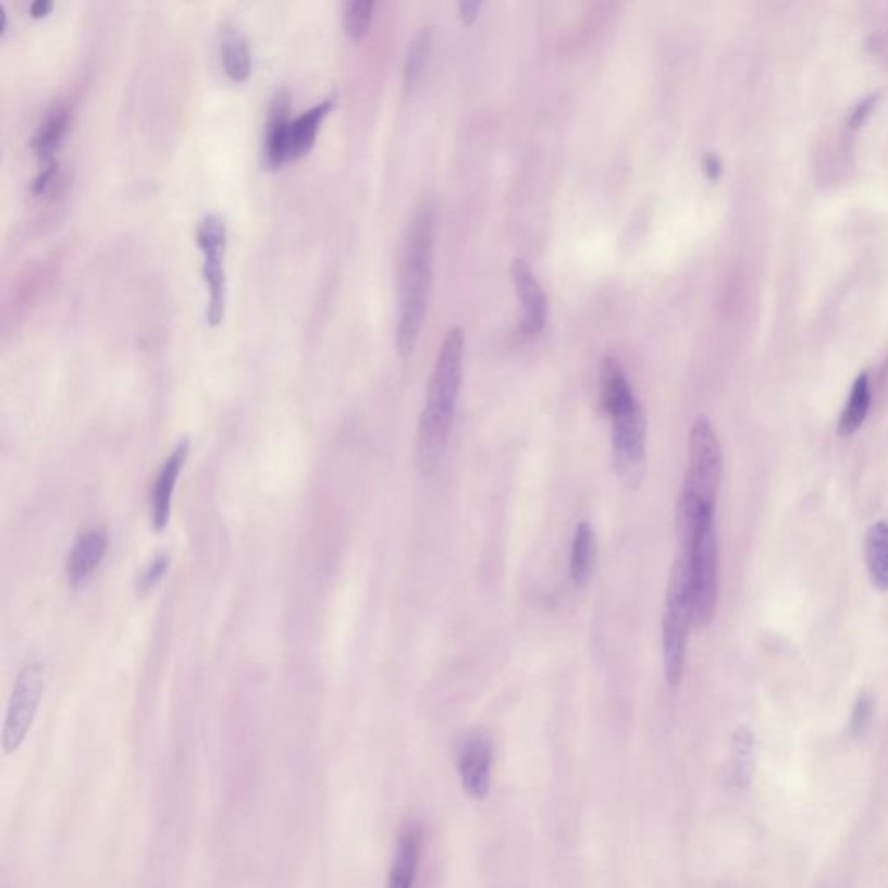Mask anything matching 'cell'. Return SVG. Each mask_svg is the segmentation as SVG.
Segmentation results:
<instances>
[{
  "instance_id": "cell-1",
  "label": "cell",
  "mask_w": 888,
  "mask_h": 888,
  "mask_svg": "<svg viewBox=\"0 0 888 888\" xmlns=\"http://www.w3.org/2000/svg\"><path fill=\"white\" fill-rule=\"evenodd\" d=\"M434 244L436 207L423 200L411 215L403 244L396 325V350L402 358L414 353L428 317Z\"/></svg>"
},
{
  "instance_id": "cell-2",
  "label": "cell",
  "mask_w": 888,
  "mask_h": 888,
  "mask_svg": "<svg viewBox=\"0 0 888 888\" xmlns=\"http://www.w3.org/2000/svg\"><path fill=\"white\" fill-rule=\"evenodd\" d=\"M466 335L464 330L452 329L441 344L440 355L429 379L428 402L420 415L415 461L423 478L436 474L443 461L453 419L457 411L461 385Z\"/></svg>"
},
{
  "instance_id": "cell-3",
  "label": "cell",
  "mask_w": 888,
  "mask_h": 888,
  "mask_svg": "<svg viewBox=\"0 0 888 888\" xmlns=\"http://www.w3.org/2000/svg\"><path fill=\"white\" fill-rule=\"evenodd\" d=\"M721 481V446L708 417L700 415L689 434V464L679 504L677 536L680 552H688L698 528L714 516Z\"/></svg>"
},
{
  "instance_id": "cell-4",
  "label": "cell",
  "mask_w": 888,
  "mask_h": 888,
  "mask_svg": "<svg viewBox=\"0 0 888 888\" xmlns=\"http://www.w3.org/2000/svg\"><path fill=\"white\" fill-rule=\"evenodd\" d=\"M692 625L691 577L689 557L680 552L671 566L670 580L666 589L665 613H663V665L666 682L670 688H679L686 666L689 627Z\"/></svg>"
},
{
  "instance_id": "cell-5",
  "label": "cell",
  "mask_w": 888,
  "mask_h": 888,
  "mask_svg": "<svg viewBox=\"0 0 888 888\" xmlns=\"http://www.w3.org/2000/svg\"><path fill=\"white\" fill-rule=\"evenodd\" d=\"M714 517L715 514L701 522L691 547L682 552L689 557L692 625L698 628L708 627L717 609L718 540Z\"/></svg>"
},
{
  "instance_id": "cell-6",
  "label": "cell",
  "mask_w": 888,
  "mask_h": 888,
  "mask_svg": "<svg viewBox=\"0 0 888 888\" xmlns=\"http://www.w3.org/2000/svg\"><path fill=\"white\" fill-rule=\"evenodd\" d=\"M197 242L203 256L201 274L206 280L207 321L210 326H218L226 312V270L224 254L227 245L226 222L221 215L207 214L197 226Z\"/></svg>"
},
{
  "instance_id": "cell-7",
  "label": "cell",
  "mask_w": 888,
  "mask_h": 888,
  "mask_svg": "<svg viewBox=\"0 0 888 888\" xmlns=\"http://www.w3.org/2000/svg\"><path fill=\"white\" fill-rule=\"evenodd\" d=\"M613 423V469L627 490H639L645 476L648 422L641 403L616 415Z\"/></svg>"
},
{
  "instance_id": "cell-8",
  "label": "cell",
  "mask_w": 888,
  "mask_h": 888,
  "mask_svg": "<svg viewBox=\"0 0 888 888\" xmlns=\"http://www.w3.org/2000/svg\"><path fill=\"white\" fill-rule=\"evenodd\" d=\"M42 694L44 666L37 662L26 663L17 674L5 712L2 730V748L5 755H14L30 735Z\"/></svg>"
},
{
  "instance_id": "cell-9",
  "label": "cell",
  "mask_w": 888,
  "mask_h": 888,
  "mask_svg": "<svg viewBox=\"0 0 888 888\" xmlns=\"http://www.w3.org/2000/svg\"><path fill=\"white\" fill-rule=\"evenodd\" d=\"M492 739L484 730L476 729L467 735L458 755L461 786L469 797L484 800L490 793L492 781Z\"/></svg>"
},
{
  "instance_id": "cell-10",
  "label": "cell",
  "mask_w": 888,
  "mask_h": 888,
  "mask_svg": "<svg viewBox=\"0 0 888 888\" xmlns=\"http://www.w3.org/2000/svg\"><path fill=\"white\" fill-rule=\"evenodd\" d=\"M514 288H516L517 300L521 306V320H519V332L522 337H534L542 332L547 321L548 303L543 292L542 285L531 271L530 264L525 259H516L510 266Z\"/></svg>"
},
{
  "instance_id": "cell-11",
  "label": "cell",
  "mask_w": 888,
  "mask_h": 888,
  "mask_svg": "<svg viewBox=\"0 0 888 888\" xmlns=\"http://www.w3.org/2000/svg\"><path fill=\"white\" fill-rule=\"evenodd\" d=\"M291 92L276 90L268 111L262 143V159L268 169H280L291 160Z\"/></svg>"
},
{
  "instance_id": "cell-12",
  "label": "cell",
  "mask_w": 888,
  "mask_h": 888,
  "mask_svg": "<svg viewBox=\"0 0 888 888\" xmlns=\"http://www.w3.org/2000/svg\"><path fill=\"white\" fill-rule=\"evenodd\" d=\"M108 548V531L104 526L96 525L78 534L73 543L69 560H66V577L72 587H81L87 578L98 569L104 559Z\"/></svg>"
},
{
  "instance_id": "cell-13",
  "label": "cell",
  "mask_w": 888,
  "mask_h": 888,
  "mask_svg": "<svg viewBox=\"0 0 888 888\" xmlns=\"http://www.w3.org/2000/svg\"><path fill=\"white\" fill-rule=\"evenodd\" d=\"M189 441H180L175 446L171 457L166 458L162 469H160L153 490H151V526L155 530L162 531L171 517L172 496H174L175 484L183 470L184 461L188 458Z\"/></svg>"
},
{
  "instance_id": "cell-14",
  "label": "cell",
  "mask_w": 888,
  "mask_h": 888,
  "mask_svg": "<svg viewBox=\"0 0 888 888\" xmlns=\"http://www.w3.org/2000/svg\"><path fill=\"white\" fill-rule=\"evenodd\" d=\"M599 394H601L603 410L609 415V419L630 410L639 403L632 387L628 384L624 368L613 356H604L599 365Z\"/></svg>"
},
{
  "instance_id": "cell-15",
  "label": "cell",
  "mask_w": 888,
  "mask_h": 888,
  "mask_svg": "<svg viewBox=\"0 0 888 888\" xmlns=\"http://www.w3.org/2000/svg\"><path fill=\"white\" fill-rule=\"evenodd\" d=\"M70 120H72V110L69 104L58 101L44 115L39 127L35 128L34 136H32V151L42 160V163L54 160L52 155L63 141L64 134L69 131Z\"/></svg>"
},
{
  "instance_id": "cell-16",
  "label": "cell",
  "mask_w": 888,
  "mask_h": 888,
  "mask_svg": "<svg viewBox=\"0 0 888 888\" xmlns=\"http://www.w3.org/2000/svg\"><path fill=\"white\" fill-rule=\"evenodd\" d=\"M222 66L233 81H245L252 72V52L247 35L235 23H224L219 30Z\"/></svg>"
},
{
  "instance_id": "cell-17",
  "label": "cell",
  "mask_w": 888,
  "mask_h": 888,
  "mask_svg": "<svg viewBox=\"0 0 888 888\" xmlns=\"http://www.w3.org/2000/svg\"><path fill=\"white\" fill-rule=\"evenodd\" d=\"M337 95L326 96V98L312 104L308 110L303 111L300 115L292 119L291 122V160L299 159L303 155L311 150L312 145L317 141L318 131H320L321 122L329 115L333 104H335Z\"/></svg>"
},
{
  "instance_id": "cell-18",
  "label": "cell",
  "mask_w": 888,
  "mask_h": 888,
  "mask_svg": "<svg viewBox=\"0 0 888 888\" xmlns=\"http://www.w3.org/2000/svg\"><path fill=\"white\" fill-rule=\"evenodd\" d=\"M420 829L410 826L402 832L397 840L396 854H394L393 867L388 875L387 888H411L414 887L415 873L419 867L420 855Z\"/></svg>"
},
{
  "instance_id": "cell-19",
  "label": "cell",
  "mask_w": 888,
  "mask_h": 888,
  "mask_svg": "<svg viewBox=\"0 0 888 888\" xmlns=\"http://www.w3.org/2000/svg\"><path fill=\"white\" fill-rule=\"evenodd\" d=\"M595 560H597V536H595L594 526L583 521L578 525L575 531V539L571 545V564L569 572L575 585L585 589L589 585L592 572H594Z\"/></svg>"
},
{
  "instance_id": "cell-20",
  "label": "cell",
  "mask_w": 888,
  "mask_h": 888,
  "mask_svg": "<svg viewBox=\"0 0 888 888\" xmlns=\"http://www.w3.org/2000/svg\"><path fill=\"white\" fill-rule=\"evenodd\" d=\"M864 559L875 589L888 592V522L869 526L864 536Z\"/></svg>"
},
{
  "instance_id": "cell-21",
  "label": "cell",
  "mask_w": 888,
  "mask_h": 888,
  "mask_svg": "<svg viewBox=\"0 0 888 888\" xmlns=\"http://www.w3.org/2000/svg\"><path fill=\"white\" fill-rule=\"evenodd\" d=\"M872 406V384L866 372L859 373L852 388H850L849 402L841 410L838 420V434L841 437L854 436L859 429L863 428L864 420L869 414Z\"/></svg>"
},
{
  "instance_id": "cell-22",
  "label": "cell",
  "mask_w": 888,
  "mask_h": 888,
  "mask_svg": "<svg viewBox=\"0 0 888 888\" xmlns=\"http://www.w3.org/2000/svg\"><path fill=\"white\" fill-rule=\"evenodd\" d=\"M753 735L747 727H739L732 747V773L730 779L738 788H743L752 779Z\"/></svg>"
},
{
  "instance_id": "cell-23",
  "label": "cell",
  "mask_w": 888,
  "mask_h": 888,
  "mask_svg": "<svg viewBox=\"0 0 888 888\" xmlns=\"http://www.w3.org/2000/svg\"><path fill=\"white\" fill-rule=\"evenodd\" d=\"M432 42V26H422L414 39L410 40L408 51H406L405 61V84L408 87L415 86V82L419 81L422 75L423 66L428 61L429 51H431Z\"/></svg>"
},
{
  "instance_id": "cell-24",
  "label": "cell",
  "mask_w": 888,
  "mask_h": 888,
  "mask_svg": "<svg viewBox=\"0 0 888 888\" xmlns=\"http://www.w3.org/2000/svg\"><path fill=\"white\" fill-rule=\"evenodd\" d=\"M373 0H349L344 4L342 22L344 30L353 40H361L370 32L373 20Z\"/></svg>"
},
{
  "instance_id": "cell-25",
  "label": "cell",
  "mask_w": 888,
  "mask_h": 888,
  "mask_svg": "<svg viewBox=\"0 0 888 888\" xmlns=\"http://www.w3.org/2000/svg\"><path fill=\"white\" fill-rule=\"evenodd\" d=\"M873 715H875V698L872 692L864 689L859 692L854 701L852 717H850V736L855 739L863 738L872 726Z\"/></svg>"
},
{
  "instance_id": "cell-26",
  "label": "cell",
  "mask_w": 888,
  "mask_h": 888,
  "mask_svg": "<svg viewBox=\"0 0 888 888\" xmlns=\"http://www.w3.org/2000/svg\"><path fill=\"white\" fill-rule=\"evenodd\" d=\"M169 564H171L169 555H157V557L151 560L150 566L145 569L139 581H137L139 592H148V590L153 589V587L162 580L163 575H165L166 569H169Z\"/></svg>"
},
{
  "instance_id": "cell-27",
  "label": "cell",
  "mask_w": 888,
  "mask_h": 888,
  "mask_svg": "<svg viewBox=\"0 0 888 888\" xmlns=\"http://www.w3.org/2000/svg\"><path fill=\"white\" fill-rule=\"evenodd\" d=\"M876 101H878V96H869V98L864 99L863 103L858 104L854 111H852V115H850L849 124L852 127H859V125L864 124V120L866 116L872 113L873 107H875Z\"/></svg>"
},
{
  "instance_id": "cell-28",
  "label": "cell",
  "mask_w": 888,
  "mask_h": 888,
  "mask_svg": "<svg viewBox=\"0 0 888 888\" xmlns=\"http://www.w3.org/2000/svg\"><path fill=\"white\" fill-rule=\"evenodd\" d=\"M481 5H483V2H479V0H460L458 2V13H460L461 20L469 23V25L474 23Z\"/></svg>"
},
{
  "instance_id": "cell-29",
  "label": "cell",
  "mask_w": 888,
  "mask_h": 888,
  "mask_svg": "<svg viewBox=\"0 0 888 888\" xmlns=\"http://www.w3.org/2000/svg\"><path fill=\"white\" fill-rule=\"evenodd\" d=\"M703 165H705V172L710 180L717 181L718 177H720L721 162L718 160L717 155H706L705 160H703Z\"/></svg>"
},
{
  "instance_id": "cell-30",
  "label": "cell",
  "mask_w": 888,
  "mask_h": 888,
  "mask_svg": "<svg viewBox=\"0 0 888 888\" xmlns=\"http://www.w3.org/2000/svg\"><path fill=\"white\" fill-rule=\"evenodd\" d=\"M52 8H54V4H52L51 0H35L34 4L30 5V13L35 17L48 16Z\"/></svg>"
}]
</instances>
